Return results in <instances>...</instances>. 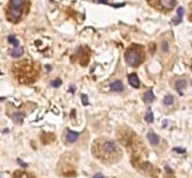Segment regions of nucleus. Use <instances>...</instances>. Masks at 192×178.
I'll return each instance as SVG.
<instances>
[{
	"label": "nucleus",
	"instance_id": "obj_23",
	"mask_svg": "<svg viewBox=\"0 0 192 178\" xmlns=\"http://www.w3.org/2000/svg\"><path fill=\"white\" fill-rule=\"evenodd\" d=\"M93 178H104V175L102 174V173H96V174L93 176Z\"/></svg>",
	"mask_w": 192,
	"mask_h": 178
},
{
	"label": "nucleus",
	"instance_id": "obj_26",
	"mask_svg": "<svg viewBox=\"0 0 192 178\" xmlns=\"http://www.w3.org/2000/svg\"><path fill=\"white\" fill-rule=\"evenodd\" d=\"M191 68H192V67H191Z\"/></svg>",
	"mask_w": 192,
	"mask_h": 178
},
{
	"label": "nucleus",
	"instance_id": "obj_24",
	"mask_svg": "<svg viewBox=\"0 0 192 178\" xmlns=\"http://www.w3.org/2000/svg\"><path fill=\"white\" fill-rule=\"evenodd\" d=\"M174 150L178 153H185V151H186L185 149H178V148H175Z\"/></svg>",
	"mask_w": 192,
	"mask_h": 178
},
{
	"label": "nucleus",
	"instance_id": "obj_5",
	"mask_svg": "<svg viewBox=\"0 0 192 178\" xmlns=\"http://www.w3.org/2000/svg\"><path fill=\"white\" fill-rule=\"evenodd\" d=\"M175 0H158V5L165 10H171L175 6Z\"/></svg>",
	"mask_w": 192,
	"mask_h": 178
},
{
	"label": "nucleus",
	"instance_id": "obj_20",
	"mask_svg": "<svg viewBox=\"0 0 192 178\" xmlns=\"http://www.w3.org/2000/svg\"><path fill=\"white\" fill-rule=\"evenodd\" d=\"M81 101H82V104L84 106H88L89 105V99H88V96L86 94H82L81 95Z\"/></svg>",
	"mask_w": 192,
	"mask_h": 178
},
{
	"label": "nucleus",
	"instance_id": "obj_2",
	"mask_svg": "<svg viewBox=\"0 0 192 178\" xmlns=\"http://www.w3.org/2000/svg\"><path fill=\"white\" fill-rule=\"evenodd\" d=\"M41 71L40 63L30 60H23L13 65L11 72L20 84H32L38 80Z\"/></svg>",
	"mask_w": 192,
	"mask_h": 178
},
{
	"label": "nucleus",
	"instance_id": "obj_14",
	"mask_svg": "<svg viewBox=\"0 0 192 178\" xmlns=\"http://www.w3.org/2000/svg\"><path fill=\"white\" fill-rule=\"evenodd\" d=\"M27 0H10L9 1V5L10 6H14V7H20L23 8L26 4Z\"/></svg>",
	"mask_w": 192,
	"mask_h": 178
},
{
	"label": "nucleus",
	"instance_id": "obj_15",
	"mask_svg": "<svg viewBox=\"0 0 192 178\" xmlns=\"http://www.w3.org/2000/svg\"><path fill=\"white\" fill-rule=\"evenodd\" d=\"M186 86H187V83H186L185 80H179V81H177V83L175 85V88H176V90H177L178 93H182V91L186 88Z\"/></svg>",
	"mask_w": 192,
	"mask_h": 178
},
{
	"label": "nucleus",
	"instance_id": "obj_4",
	"mask_svg": "<svg viewBox=\"0 0 192 178\" xmlns=\"http://www.w3.org/2000/svg\"><path fill=\"white\" fill-rule=\"evenodd\" d=\"M22 9L20 7H14V6H9L8 12H7V18L10 22H17L22 17Z\"/></svg>",
	"mask_w": 192,
	"mask_h": 178
},
{
	"label": "nucleus",
	"instance_id": "obj_3",
	"mask_svg": "<svg viewBox=\"0 0 192 178\" xmlns=\"http://www.w3.org/2000/svg\"><path fill=\"white\" fill-rule=\"evenodd\" d=\"M124 58H125V61L128 65L133 66V67H137L144 60V49L139 44H133V45L127 48Z\"/></svg>",
	"mask_w": 192,
	"mask_h": 178
},
{
	"label": "nucleus",
	"instance_id": "obj_8",
	"mask_svg": "<svg viewBox=\"0 0 192 178\" xmlns=\"http://www.w3.org/2000/svg\"><path fill=\"white\" fill-rule=\"evenodd\" d=\"M147 137H148V140L152 145H157V144L159 143V137H158L153 131H150Z\"/></svg>",
	"mask_w": 192,
	"mask_h": 178
},
{
	"label": "nucleus",
	"instance_id": "obj_10",
	"mask_svg": "<svg viewBox=\"0 0 192 178\" xmlns=\"http://www.w3.org/2000/svg\"><path fill=\"white\" fill-rule=\"evenodd\" d=\"M9 55L11 56V57L13 58H20L21 56L23 55V53H24V49H23V47H20V46H17L13 49H11L9 51Z\"/></svg>",
	"mask_w": 192,
	"mask_h": 178
},
{
	"label": "nucleus",
	"instance_id": "obj_21",
	"mask_svg": "<svg viewBox=\"0 0 192 178\" xmlns=\"http://www.w3.org/2000/svg\"><path fill=\"white\" fill-rule=\"evenodd\" d=\"M51 85H52V87L58 88V87H60L61 85V80L60 79H56V80L51 82Z\"/></svg>",
	"mask_w": 192,
	"mask_h": 178
},
{
	"label": "nucleus",
	"instance_id": "obj_11",
	"mask_svg": "<svg viewBox=\"0 0 192 178\" xmlns=\"http://www.w3.org/2000/svg\"><path fill=\"white\" fill-rule=\"evenodd\" d=\"M111 90L113 92H121L123 91V85L121 81H115L111 84Z\"/></svg>",
	"mask_w": 192,
	"mask_h": 178
},
{
	"label": "nucleus",
	"instance_id": "obj_18",
	"mask_svg": "<svg viewBox=\"0 0 192 178\" xmlns=\"http://www.w3.org/2000/svg\"><path fill=\"white\" fill-rule=\"evenodd\" d=\"M173 103V97L172 95H167L164 99V104L166 106H169Z\"/></svg>",
	"mask_w": 192,
	"mask_h": 178
},
{
	"label": "nucleus",
	"instance_id": "obj_17",
	"mask_svg": "<svg viewBox=\"0 0 192 178\" xmlns=\"http://www.w3.org/2000/svg\"><path fill=\"white\" fill-rule=\"evenodd\" d=\"M8 42H9V43L13 44V45H14L15 47L19 46V42H18V41L16 40V38H14L13 36H9V37H8Z\"/></svg>",
	"mask_w": 192,
	"mask_h": 178
},
{
	"label": "nucleus",
	"instance_id": "obj_7",
	"mask_svg": "<svg viewBox=\"0 0 192 178\" xmlns=\"http://www.w3.org/2000/svg\"><path fill=\"white\" fill-rule=\"evenodd\" d=\"M128 81H129L130 85L134 88L139 87V79L136 74H131L130 75H128Z\"/></svg>",
	"mask_w": 192,
	"mask_h": 178
},
{
	"label": "nucleus",
	"instance_id": "obj_1",
	"mask_svg": "<svg viewBox=\"0 0 192 178\" xmlns=\"http://www.w3.org/2000/svg\"><path fill=\"white\" fill-rule=\"evenodd\" d=\"M92 154L99 160L107 164L117 162L122 155L118 144L107 138H99L93 141Z\"/></svg>",
	"mask_w": 192,
	"mask_h": 178
},
{
	"label": "nucleus",
	"instance_id": "obj_13",
	"mask_svg": "<svg viewBox=\"0 0 192 178\" xmlns=\"http://www.w3.org/2000/svg\"><path fill=\"white\" fill-rule=\"evenodd\" d=\"M13 120L15 124L17 125H22L23 124V121H24V115H23L22 113L20 112H17V113H14L13 115Z\"/></svg>",
	"mask_w": 192,
	"mask_h": 178
},
{
	"label": "nucleus",
	"instance_id": "obj_19",
	"mask_svg": "<svg viewBox=\"0 0 192 178\" xmlns=\"http://www.w3.org/2000/svg\"><path fill=\"white\" fill-rule=\"evenodd\" d=\"M15 178H31L30 175H28L27 173L24 172H17L15 173Z\"/></svg>",
	"mask_w": 192,
	"mask_h": 178
},
{
	"label": "nucleus",
	"instance_id": "obj_25",
	"mask_svg": "<svg viewBox=\"0 0 192 178\" xmlns=\"http://www.w3.org/2000/svg\"><path fill=\"white\" fill-rule=\"evenodd\" d=\"M98 1H99V2H107V0H98Z\"/></svg>",
	"mask_w": 192,
	"mask_h": 178
},
{
	"label": "nucleus",
	"instance_id": "obj_9",
	"mask_svg": "<svg viewBox=\"0 0 192 178\" xmlns=\"http://www.w3.org/2000/svg\"><path fill=\"white\" fill-rule=\"evenodd\" d=\"M184 13H185V9L182 8V7H180V8L177 9V16L174 17V18L172 19L173 23L176 24V25L179 24V23H181V22H182V18H183Z\"/></svg>",
	"mask_w": 192,
	"mask_h": 178
},
{
	"label": "nucleus",
	"instance_id": "obj_16",
	"mask_svg": "<svg viewBox=\"0 0 192 178\" xmlns=\"http://www.w3.org/2000/svg\"><path fill=\"white\" fill-rule=\"evenodd\" d=\"M145 121L147 122V123H153L154 122V114L151 110L147 111V113L145 115Z\"/></svg>",
	"mask_w": 192,
	"mask_h": 178
},
{
	"label": "nucleus",
	"instance_id": "obj_6",
	"mask_svg": "<svg viewBox=\"0 0 192 178\" xmlns=\"http://www.w3.org/2000/svg\"><path fill=\"white\" fill-rule=\"evenodd\" d=\"M79 137V134L77 132H74V131H72V130H68L67 131V135H66V140L68 142H74L76 141V140L78 139Z\"/></svg>",
	"mask_w": 192,
	"mask_h": 178
},
{
	"label": "nucleus",
	"instance_id": "obj_22",
	"mask_svg": "<svg viewBox=\"0 0 192 178\" xmlns=\"http://www.w3.org/2000/svg\"><path fill=\"white\" fill-rule=\"evenodd\" d=\"M162 50L164 52H168V45L167 42H163L162 43Z\"/></svg>",
	"mask_w": 192,
	"mask_h": 178
},
{
	"label": "nucleus",
	"instance_id": "obj_12",
	"mask_svg": "<svg viewBox=\"0 0 192 178\" xmlns=\"http://www.w3.org/2000/svg\"><path fill=\"white\" fill-rule=\"evenodd\" d=\"M143 100H144V102L147 103V104H150L152 103L154 100V95L152 91H148L145 94H144V97H143Z\"/></svg>",
	"mask_w": 192,
	"mask_h": 178
}]
</instances>
